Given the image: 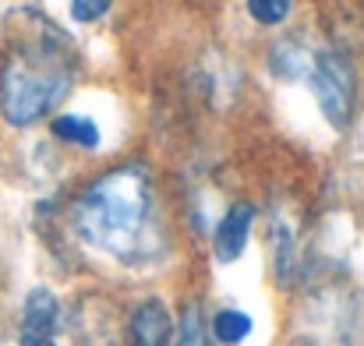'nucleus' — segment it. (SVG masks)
<instances>
[{
	"instance_id": "obj_3",
	"label": "nucleus",
	"mask_w": 364,
	"mask_h": 346,
	"mask_svg": "<svg viewBox=\"0 0 364 346\" xmlns=\"http://www.w3.org/2000/svg\"><path fill=\"white\" fill-rule=\"evenodd\" d=\"M361 322L364 304L354 290H318L297 315V346H358Z\"/></svg>"
},
{
	"instance_id": "obj_2",
	"label": "nucleus",
	"mask_w": 364,
	"mask_h": 346,
	"mask_svg": "<svg viewBox=\"0 0 364 346\" xmlns=\"http://www.w3.org/2000/svg\"><path fill=\"white\" fill-rule=\"evenodd\" d=\"M11 46L0 71V110L7 124L28 127L57 110L78 75L68 36L43 14H14Z\"/></svg>"
},
{
	"instance_id": "obj_7",
	"label": "nucleus",
	"mask_w": 364,
	"mask_h": 346,
	"mask_svg": "<svg viewBox=\"0 0 364 346\" xmlns=\"http://www.w3.org/2000/svg\"><path fill=\"white\" fill-rule=\"evenodd\" d=\"M251 223H255V209L247 202H237L227 209V216L220 220L216 237H213V251L220 261H234L241 258L244 247H247V237H251Z\"/></svg>"
},
{
	"instance_id": "obj_9",
	"label": "nucleus",
	"mask_w": 364,
	"mask_h": 346,
	"mask_svg": "<svg viewBox=\"0 0 364 346\" xmlns=\"http://www.w3.org/2000/svg\"><path fill=\"white\" fill-rule=\"evenodd\" d=\"M209 336L223 346H237L241 340L251 336V318L237 311V308H223L209 318Z\"/></svg>"
},
{
	"instance_id": "obj_11",
	"label": "nucleus",
	"mask_w": 364,
	"mask_h": 346,
	"mask_svg": "<svg viewBox=\"0 0 364 346\" xmlns=\"http://www.w3.org/2000/svg\"><path fill=\"white\" fill-rule=\"evenodd\" d=\"M53 134L68 145H82V148H96L100 145V127L82 114H64L53 120Z\"/></svg>"
},
{
	"instance_id": "obj_12",
	"label": "nucleus",
	"mask_w": 364,
	"mask_h": 346,
	"mask_svg": "<svg viewBox=\"0 0 364 346\" xmlns=\"http://www.w3.org/2000/svg\"><path fill=\"white\" fill-rule=\"evenodd\" d=\"M247 14L258 25H279L290 14V0H247Z\"/></svg>"
},
{
	"instance_id": "obj_10",
	"label": "nucleus",
	"mask_w": 364,
	"mask_h": 346,
	"mask_svg": "<svg viewBox=\"0 0 364 346\" xmlns=\"http://www.w3.org/2000/svg\"><path fill=\"white\" fill-rule=\"evenodd\" d=\"M173 346H213L209 322H205V315H202V304H198V301L184 304L181 322H177V333H173Z\"/></svg>"
},
{
	"instance_id": "obj_5",
	"label": "nucleus",
	"mask_w": 364,
	"mask_h": 346,
	"mask_svg": "<svg viewBox=\"0 0 364 346\" xmlns=\"http://www.w3.org/2000/svg\"><path fill=\"white\" fill-rule=\"evenodd\" d=\"M60 336V304L50 290H32L21 304V325L18 343L21 346H57Z\"/></svg>"
},
{
	"instance_id": "obj_13",
	"label": "nucleus",
	"mask_w": 364,
	"mask_h": 346,
	"mask_svg": "<svg viewBox=\"0 0 364 346\" xmlns=\"http://www.w3.org/2000/svg\"><path fill=\"white\" fill-rule=\"evenodd\" d=\"M272 247H276V272L287 283L290 279V269H294V237H290V230H276Z\"/></svg>"
},
{
	"instance_id": "obj_6",
	"label": "nucleus",
	"mask_w": 364,
	"mask_h": 346,
	"mask_svg": "<svg viewBox=\"0 0 364 346\" xmlns=\"http://www.w3.org/2000/svg\"><path fill=\"white\" fill-rule=\"evenodd\" d=\"M173 333L177 325L163 301H141L131 311V322H127L131 346H173Z\"/></svg>"
},
{
	"instance_id": "obj_4",
	"label": "nucleus",
	"mask_w": 364,
	"mask_h": 346,
	"mask_svg": "<svg viewBox=\"0 0 364 346\" xmlns=\"http://www.w3.org/2000/svg\"><path fill=\"white\" fill-rule=\"evenodd\" d=\"M308 85L322 107V117L333 127H347L354 117V99H358V82H354V67L340 50H322L311 57V71H308Z\"/></svg>"
},
{
	"instance_id": "obj_1",
	"label": "nucleus",
	"mask_w": 364,
	"mask_h": 346,
	"mask_svg": "<svg viewBox=\"0 0 364 346\" xmlns=\"http://www.w3.org/2000/svg\"><path fill=\"white\" fill-rule=\"evenodd\" d=\"M71 223L89 247L127 269L156 265L170 251L156 180L141 163H124L96 177L78 195Z\"/></svg>"
},
{
	"instance_id": "obj_8",
	"label": "nucleus",
	"mask_w": 364,
	"mask_h": 346,
	"mask_svg": "<svg viewBox=\"0 0 364 346\" xmlns=\"http://www.w3.org/2000/svg\"><path fill=\"white\" fill-rule=\"evenodd\" d=\"M311 57H315V53H308L301 43L283 39V43L272 46V53H269V67H272V75H279V78H287V82H297V78H308V71H311Z\"/></svg>"
},
{
	"instance_id": "obj_14",
	"label": "nucleus",
	"mask_w": 364,
	"mask_h": 346,
	"mask_svg": "<svg viewBox=\"0 0 364 346\" xmlns=\"http://www.w3.org/2000/svg\"><path fill=\"white\" fill-rule=\"evenodd\" d=\"M110 4H114V0H71V18L82 21V25H89V21L103 18V14L110 11Z\"/></svg>"
}]
</instances>
